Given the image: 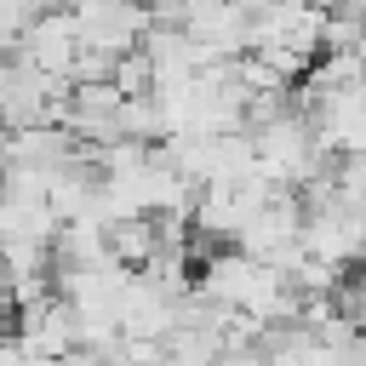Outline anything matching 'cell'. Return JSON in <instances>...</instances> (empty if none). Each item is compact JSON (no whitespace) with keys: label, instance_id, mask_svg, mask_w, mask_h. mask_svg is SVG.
<instances>
[{"label":"cell","instance_id":"obj_1","mask_svg":"<svg viewBox=\"0 0 366 366\" xmlns=\"http://www.w3.org/2000/svg\"><path fill=\"white\" fill-rule=\"evenodd\" d=\"M303 252L320 257L326 269H355L366 263V212L343 206L332 194H309L303 200Z\"/></svg>","mask_w":366,"mask_h":366},{"label":"cell","instance_id":"obj_2","mask_svg":"<svg viewBox=\"0 0 366 366\" xmlns=\"http://www.w3.org/2000/svg\"><path fill=\"white\" fill-rule=\"evenodd\" d=\"M320 23L326 11L320 6H303V0H269L252 11V57H303L315 63L320 57Z\"/></svg>","mask_w":366,"mask_h":366},{"label":"cell","instance_id":"obj_3","mask_svg":"<svg viewBox=\"0 0 366 366\" xmlns=\"http://www.w3.org/2000/svg\"><path fill=\"white\" fill-rule=\"evenodd\" d=\"M63 80L29 69L23 57H0V132H29V126H57L63 109Z\"/></svg>","mask_w":366,"mask_h":366},{"label":"cell","instance_id":"obj_4","mask_svg":"<svg viewBox=\"0 0 366 366\" xmlns=\"http://www.w3.org/2000/svg\"><path fill=\"white\" fill-rule=\"evenodd\" d=\"M63 11L74 17L80 46L103 57H126L149 34V0H69Z\"/></svg>","mask_w":366,"mask_h":366},{"label":"cell","instance_id":"obj_5","mask_svg":"<svg viewBox=\"0 0 366 366\" xmlns=\"http://www.w3.org/2000/svg\"><path fill=\"white\" fill-rule=\"evenodd\" d=\"M234 252H246L252 263H269V269H286L297 252H303V200L292 194V189H274L263 206H257V217L240 229V240H234Z\"/></svg>","mask_w":366,"mask_h":366},{"label":"cell","instance_id":"obj_6","mask_svg":"<svg viewBox=\"0 0 366 366\" xmlns=\"http://www.w3.org/2000/svg\"><path fill=\"white\" fill-rule=\"evenodd\" d=\"M183 34H189V46L200 51V69H206V63H234V57H246V46H252V17H246L240 6H229V0H217V6L189 11Z\"/></svg>","mask_w":366,"mask_h":366},{"label":"cell","instance_id":"obj_7","mask_svg":"<svg viewBox=\"0 0 366 366\" xmlns=\"http://www.w3.org/2000/svg\"><path fill=\"white\" fill-rule=\"evenodd\" d=\"M11 57H23L29 69H40V74H51V80H63V86H69L74 57H80L74 17H69V11H40V17L23 29V40H17V51H11Z\"/></svg>","mask_w":366,"mask_h":366},{"label":"cell","instance_id":"obj_8","mask_svg":"<svg viewBox=\"0 0 366 366\" xmlns=\"http://www.w3.org/2000/svg\"><path fill=\"white\" fill-rule=\"evenodd\" d=\"M11 320H17L11 337H17L29 355H40V360H69V355L80 349V337H74V309H69L57 292L40 297V303H29V309H17Z\"/></svg>","mask_w":366,"mask_h":366},{"label":"cell","instance_id":"obj_9","mask_svg":"<svg viewBox=\"0 0 366 366\" xmlns=\"http://www.w3.org/2000/svg\"><path fill=\"white\" fill-rule=\"evenodd\" d=\"M326 194L366 212V154H337L332 172H326Z\"/></svg>","mask_w":366,"mask_h":366},{"label":"cell","instance_id":"obj_10","mask_svg":"<svg viewBox=\"0 0 366 366\" xmlns=\"http://www.w3.org/2000/svg\"><path fill=\"white\" fill-rule=\"evenodd\" d=\"M34 17H40L34 0H0V57L17 51V40H23V29H29Z\"/></svg>","mask_w":366,"mask_h":366},{"label":"cell","instance_id":"obj_11","mask_svg":"<svg viewBox=\"0 0 366 366\" xmlns=\"http://www.w3.org/2000/svg\"><path fill=\"white\" fill-rule=\"evenodd\" d=\"M11 315H17V309H11V274H6V263H0V332H6Z\"/></svg>","mask_w":366,"mask_h":366},{"label":"cell","instance_id":"obj_12","mask_svg":"<svg viewBox=\"0 0 366 366\" xmlns=\"http://www.w3.org/2000/svg\"><path fill=\"white\" fill-rule=\"evenodd\" d=\"M183 6H189V11H200V6H217V0H183Z\"/></svg>","mask_w":366,"mask_h":366},{"label":"cell","instance_id":"obj_13","mask_svg":"<svg viewBox=\"0 0 366 366\" xmlns=\"http://www.w3.org/2000/svg\"><path fill=\"white\" fill-rule=\"evenodd\" d=\"M303 6H320V11H326V6H337V0H303Z\"/></svg>","mask_w":366,"mask_h":366}]
</instances>
